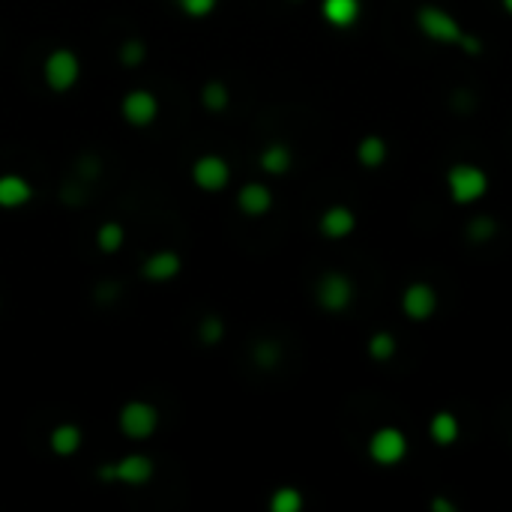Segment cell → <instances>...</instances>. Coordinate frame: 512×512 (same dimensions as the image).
<instances>
[{
    "instance_id": "obj_12",
    "label": "cell",
    "mask_w": 512,
    "mask_h": 512,
    "mask_svg": "<svg viewBox=\"0 0 512 512\" xmlns=\"http://www.w3.org/2000/svg\"><path fill=\"white\" fill-rule=\"evenodd\" d=\"M121 114H123V121L132 126V130H147V126L156 123V117H159L156 93H150L144 88L130 90L121 99Z\"/></svg>"
},
{
    "instance_id": "obj_32",
    "label": "cell",
    "mask_w": 512,
    "mask_h": 512,
    "mask_svg": "<svg viewBox=\"0 0 512 512\" xmlns=\"http://www.w3.org/2000/svg\"><path fill=\"white\" fill-rule=\"evenodd\" d=\"M291 4H300V0H291Z\"/></svg>"
},
{
    "instance_id": "obj_6",
    "label": "cell",
    "mask_w": 512,
    "mask_h": 512,
    "mask_svg": "<svg viewBox=\"0 0 512 512\" xmlns=\"http://www.w3.org/2000/svg\"><path fill=\"white\" fill-rule=\"evenodd\" d=\"M42 81L51 93H70L81 81V57L72 48H51L42 61Z\"/></svg>"
},
{
    "instance_id": "obj_13",
    "label": "cell",
    "mask_w": 512,
    "mask_h": 512,
    "mask_svg": "<svg viewBox=\"0 0 512 512\" xmlns=\"http://www.w3.org/2000/svg\"><path fill=\"white\" fill-rule=\"evenodd\" d=\"M363 13H365L363 0H321V4H318L321 21L327 24L330 30H336V33L354 30L357 24L363 21Z\"/></svg>"
},
{
    "instance_id": "obj_14",
    "label": "cell",
    "mask_w": 512,
    "mask_h": 512,
    "mask_svg": "<svg viewBox=\"0 0 512 512\" xmlns=\"http://www.w3.org/2000/svg\"><path fill=\"white\" fill-rule=\"evenodd\" d=\"M392 159V147L390 138L383 132H363L354 144V162L363 171H381L387 168V162Z\"/></svg>"
},
{
    "instance_id": "obj_16",
    "label": "cell",
    "mask_w": 512,
    "mask_h": 512,
    "mask_svg": "<svg viewBox=\"0 0 512 512\" xmlns=\"http://www.w3.org/2000/svg\"><path fill=\"white\" fill-rule=\"evenodd\" d=\"M183 273V258L174 249H156L150 252L141 264V276L153 281V285H165V281L177 279Z\"/></svg>"
},
{
    "instance_id": "obj_30",
    "label": "cell",
    "mask_w": 512,
    "mask_h": 512,
    "mask_svg": "<svg viewBox=\"0 0 512 512\" xmlns=\"http://www.w3.org/2000/svg\"><path fill=\"white\" fill-rule=\"evenodd\" d=\"M498 6H500V13L507 15V19H512V0H498Z\"/></svg>"
},
{
    "instance_id": "obj_7",
    "label": "cell",
    "mask_w": 512,
    "mask_h": 512,
    "mask_svg": "<svg viewBox=\"0 0 512 512\" xmlns=\"http://www.w3.org/2000/svg\"><path fill=\"white\" fill-rule=\"evenodd\" d=\"M153 474H156V465H153V458L144 456V452H126L117 462H105L102 467H97V480L123 483V485H132V489L147 485L153 480Z\"/></svg>"
},
{
    "instance_id": "obj_27",
    "label": "cell",
    "mask_w": 512,
    "mask_h": 512,
    "mask_svg": "<svg viewBox=\"0 0 512 512\" xmlns=\"http://www.w3.org/2000/svg\"><path fill=\"white\" fill-rule=\"evenodd\" d=\"M177 10H180L186 19L192 21H201V19H210L213 13H216L219 0H174Z\"/></svg>"
},
{
    "instance_id": "obj_25",
    "label": "cell",
    "mask_w": 512,
    "mask_h": 512,
    "mask_svg": "<svg viewBox=\"0 0 512 512\" xmlns=\"http://www.w3.org/2000/svg\"><path fill=\"white\" fill-rule=\"evenodd\" d=\"M252 360H255V365H258V369H264V372L276 369V365L281 363V345H279L276 339H261V341H255Z\"/></svg>"
},
{
    "instance_id": "obj_10",
    "label": "cell",
    "mask_w": 512,
    "mask_h": 512,
    "mask_svg": "<svg viewBox=\"0 0 512 512\" xmlns=\"http://www.w3.org/2000/svg\"><path fill=\"white\" fill-rule=\"evenodd\" d=\"M425 438L438 449L458 447L465 438V416L452 411V407H438V411H432V416L425 420Z\"/></svg>"
},
{
    "instance_id": "obj_5",
    "label": "cell",
    "mask_w": 512,
    "mask_h": 512,
    "mask_svg": "<svg viewBox=\"0 0 512 512\" xmlns=\"http://www.w3.org/2000/svg\"><path fill=\"white\" fill-rule=\"evenodd\" d=\"M357 297H360V288H357V279L345 270H323L318 279H315L312 288V300L323 315H345L357 306Z\"/></svg>"
},
{
    "instance_id": "obj_17",
    "label": "cell",
    "mask_w": 512,
    "mask_h": 512,
    "mask_svg": "<svg viewBox=\"0 0 512 512\" xmlns=\"http://www.w3.org/2000/svg\"><path fill=\"white\" fill-rule=\"evenodd\" d=\"M363 351L374 365H390L392 360H399V354H402V339H399L396 330L378 327V330H372L369 336H365Z\"/></svg>"
},
{
    "instance_id": "obj_2",
    "label": "cell",
    "mask_w": 512,
    "mask_h": 512,
    "mask_svg": "<svg viewBox=\"0 0 512 512\" xmlns=\"http://www.w3.org/2000/svg\"><path fill=\"white\" fill-rule=\"evenodd\" d=\"M411 24L414 30L420 33V39H425L429 46L438 48H462V42L467 39V24L458 19L456 13L447 10L438 0H423V4L414 6L411 13Z\"/></svg>"
},
{
    "instance_id": "obj_8",
    "label": "cell",
    "mask_w": 512,
    "mask_h": 512,
    "mask_svg": "<svg viewBox=\"0 0 512 512\" xmlns=\"http://www.w3.org/2000/svg\"><path fill=\"white\" fill-rule=\"evenodd\" d=\"M117 429L130 441H147L159 429V411L153 402L144 399H130L121 411H117Z\"/></svg>"
},
{
    "instance_id": "obj_20",
    "label": "cell",
    "mask_w": 512,
    "mask_h": 512,
    "mask_svg": "<svg viewBox=\"0 0 512 512\" xmlns=\"http://www.w3.org/2000/svg\"><path fill=\"white\" fill-rule=\"evenodd\" d=\"M81 441H84V434L75 423H57L48 434V449L61 458H70L81 449Z\"/></svg>"
},
{
    "instance_id": "obj_29",
    "label": "cell",
    "mask_w": 512,
    "mask_h": 512,
    "mask_svg": "<svg viewBox=\"0 0 512 512\" xmlns=\"http://www.w3.org/2000/svg\"><path fill=\"white\" fill-rule=\"evenodd\" d=\"M429 509H432V512H462V509H458V503L452 500L443 489L434 491L432 498H429Z\"/></svg>"
},
{
    "instance_id": "obj_9",
    "label": "cell",
    "mask_w": 512,
    "mask_h": 512,
    "mask_svg": "<svg viewBox=\"0 0 512 512\" xmlns=\"http://www.w3.org/2000/svg\"><path fill=\"white\" fill-rule=\"evenodd\" d=\"M315 228H318V234L327 243H341V240H348V237L357 234V228H360V216H357V210L351 207V204L336 201V204H327V207L318 213Z\"/></svg>"
},
{
    "instance_id": "obj_26",
    "label": "cell",
    "mask_w": 512,
    "mask_h": 512,
    "mask_svg": "<svg viewBox=\"0 0 512 512\" xmlns=\"http://www.w3.org/2000/svg\"><path fill=\"white\" fill-rule=\"evenodd\" d=\"M117 61H121L126 70H135V66L147 61V46H144L141 39H126L121 42V48H117Z\"/></svg>"
},
{
    "instance_id": "obj_23",
    "label": "cell",
    "mask_w": 512,
    "mask_h": 512,
    "mask_svg": "<svg viewBox=\"0 0 512 512\" xmlns=\"http://www.w3.org/2000/svg\"><path fill=\"white\" fill-rule=\"evenodd\" d=\"M201 105L210 111V114H222V111H228L231 105V90H228L225 81L213 79L201 88Z\"/></svg>"
},
{
    "instance_id": "obj_15",
    "label": "cell",
    "mask_w": 512,
    "mask_h": 512,
    "mask_svg": "<svg viewBox=\"0 0 512 512\" xmlns=\"http://www.w3.org/2000/svg\"><path fill=\"white\" fill-rule=\"evenodd\" d=\"M276 207V195L264 180H249L240 186V192H237V210L243 213V216L249 219H261L267 216V213Z\"/></svg>"
},
{
    "instance_id": "obj_19",
    "label": "cell",
    "mask_w": 512,
    "mask_h": 512,
    "mask_svg": "<svg viewBox=\"0 0 512 512\" xmlns=\"http://www.w3.org/2000/svg\"><path fill=\"white\" fill-rule=\"evenodd\" d=\"M33 201V186L21 174H0V210H21Z\"/></svg>"
},
{
    "instance_id": "obj_4",
    "label": "cell",
    "mask_w": 512,
    "mask_h": 512,
    "mask_svg": "<svg viewBox=\"0 0 512 512\" xmlns=\"http://www.w3.org/2000/svg\"><path fill=\"white\" fill-rule=\"evenodd\" d=\"M396 303H399V315H402L407 323H414V327H425V323H432L441 315L443 294L432 279L416 276V279L405 281L402 291H399V297H396Z\"/></svg>"
},
{
    "instance_id": "obj_21",
    "label": "cell",
    "mask_w": 512,
    "mask_h": 512,
    "mask_svg": "<svg viewBox=\"0 0 512 512\" xmlns=\"http://www.w3.org/2000/svg\"><path fill=\"white\" fill-rule=\"evenodd\" d=\"M267 507H270V512H303L306 509V494H303L300 485H291V483L276 485L267 498Z\"/></svg>"
},
{
    "instance_id": "obj_3",
    "label": "cell",
    "mask_w": 512,
    "mask_h": 512,
    "mask_svg": "<svg viewBox=\"0 0 512 512\" xmlns=\"http://www.w3.org/2000/svg\"><path fill=\"white\" fill-rule=\"evenodd\" d=\"M365 458L378 467V471H396L407 462L411 456V438L402 425L396 423H381L369 432V438L363 443Z\"/></svg>"
},
{
    "instance_id": "obj_1",
    "label": "cell",
    "mask_w": 512,
    "mask_h": 512,
    "mask_svg": "<svg viewBox=\"0 0 512 512\" xmlns=\"http://www.w3.org/2000/svg\"><path fill=\"white\" fill-rule=\"evenodd\" d=\"M441 186H443V195H447V201L452 204V207L467 210V207H476V204H483L485 198H489L494 177L483 162L452 159L449 165L443 168Z\"/></svg>"
},
{
    "instance_id": "obj_31",
    "label": "cell",
    "mask_w": 512,
    "mask_h": 512,
    "mask_svg": "<svg viewBox=\"0 0 512 512\" xmlns=\"http://www.w3.org/2000/svg\"><path fill=\"white\" fill-rule=\"evenodd\" d=\"M509 447H512V432H509Z\"/></svg>"
},
{
    "instance_id": "obj_22",
    "label": "cell",
    "mask_w": 512,
    "mask_h": 512,
    "mask_svg": "<svg viewBox=\"0 0 512 512\" xmlns=\"http://www.w3.org/2000/svg\"><path fill=\"white\" fill-rule=\"evenodd\" d=\"M498 234H500V225H498V219H494L491 213H483V216H474V219L465 222V240L474 243V246L491 243Z\"/></svg>"
},
{
    "instance_id": "obj_11",
    "label": "cell",
    "mask_w": 512,
    "mask_h": 512,
    "mask_svg": "<svg viewBox=\"0 0 512 512\" xmlns=\"http://www.w3.org/2000/svg\"><path fill=\"white\" fill-rule=\"evenodd\" d=\"M192 183L198 186L201 192H222L231 183V165H228V159L219 156V153H201V156L192 162Z\"/></svg>"
},
{
    "instance_id": "obj_28",
    "label": "cell",
    "mask_w": 512,
    "mask_h": 512,
    "mask_svg": "<svg viewBox=\"0 0 512 512\" xmlns=\"http://www.w3.org/2000/svg\"><path fill=\"white\" fill-rule=\"evenodd\" d=\"M198 339L204 345H219V341L225 339V321H222L219 315H207V318L198 323Z\"/></svg>"
},
{
    "instance_id": "obj_24",
    "label": "cell",
    "mask_w": 512,
    "mask_h": 512,
    "mask_svg": "<svg viewBox=\"0 0 512 512\" xmlns=\"http://www.w3.org/2000/svg\"><path fill=\"white\" fill-rule=\"evenodd\" d=\"M126 243V231L121 222H102L97 228V246L102 255H117Z\"/></svg>"
},
{
    "instance_id": "obj_18",
    "label": "cell",
    "mask_w": 512,
    "mask_h": 512,
    "mask_svg": "<svg viewBox=\"0 0 512 512\" xmlns=\"http://www.w3.org/2000/svg\"><path fill=\"white\" fill-rule=\"evenodd\" d=\"M258 168H261L267 177H285V174H291V168H294V150L288 147L285 141H270V144H264L261 153H258Z\"/></svg>"
}]
</instances>
